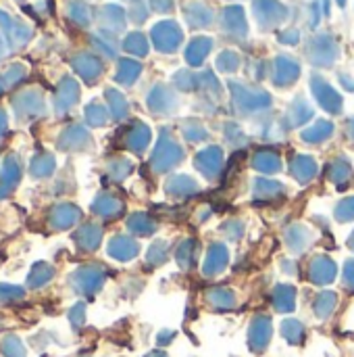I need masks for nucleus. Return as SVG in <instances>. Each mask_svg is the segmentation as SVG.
Wrapping results in <instances>:
<instances>
[{
	"mask_svg": "<svg viewBox=\"0 0 354 357\" xmlns=\"http://www.w3.org/2000/svg\"><path fill=\"white\" fill-rule=\"evenodd\" d=\"M100 215H113V213H117V211H121V203L117 201V199H108V197H104V199H98V203H96V207H94Z\"/></svg>",
	"mask_w": 354,
	"mask_h": 357,
	"instance_id": "obj_13",
	"label": "nucleus"
},
{
	"mask_svg": "<svg viewBox=\"0 0 354 357\" xmlns=\"http://www.w3.org/2000/svg\"><path fill=\"white\" fill-rule=\"evenodd\" d=\"M196 163H198L200 172H204L209 178H213L221 169V155L217 153V149H209L207 153L196 157Z\"/></svg>",
	"mask_w": 354,
	"mask_h": 357,
	"instance_id": "obj_4",
	"label": "nucleus"
},
{
	"mask_svg": "<svg viewBox=\"0 0 354 357\" xmlns=\"http://www.w3.org/2000/svg\"><path fill=\"white\" fill-rule=\"evenodd\" d=\"M102 280V274L98 270H83L79 272V282L83 284V291H96Z\"/></svg>",
	"mask_w": 354,
	"mask_h": 357,
	"instance_id": "obj_11",
	"label": "nucleus"
},
{
	"mask_svg": "<svg viewBox=\"0 0 354 357\" xmlns=\"http://www.w3.org/2000/svg\"><path fill=\"white\" fill-rule=\"evenodd\" d=\"M294 174L296 178L303 182V180H309L313 174H315V163L309 159V157H298L296 163H294Z\"/></svg>",
	"mask_w": 354,
	"mask_h": 357,
	"instance_id": "obj_10",
	"label": "nucleus"
},
{
	"mask_svg": "<svg viewBox=\"0 0 354 357\" xmlns=\"http://www.w3.org/2000/svg\"><path fill=\"white\" fill-rule=\"evenodd\" d=\"M336 276V266L328 257H319L311 266V280L315 284H330Z\"/></svg>",
	"mask_w": 354,
	"mask_h": 357,
	"instance_id": "obj_2",
	"label": "nucleus"
},
{
	"mask_svg": "<svg viewBox=\"0 0 354 357\" xmlns=\"http://www.w3.org/2000/svg\"><path fill=\"white\" fill-rule=\"evenodd\" d=\"M209 301L217 310H232L236 305V297L227 289H213V291H209Z\"/></svg>",
	"mask_w": 354,
	"mask_h": 357,
	"instance_id": "obj_8",
	"label": "nucleus"
},
{
	"mask_svg": "<svg viewBox=\"0 0 354 357\" xmlns=\"http://www.w3.org/2000/svg\"><path fill=\"white\" fill-rule=\"evenodd\" d=\"M255 165H257V169H263V172H277L280 169V157H275V155H259L255 159Z\"/></svg>",
	"mask_w": 354,
	"mask_h": 357,
	"instance_id": "obj_14",
	"label": "nucleus"
},
{
	"mask_svg": "<svg viewBox=\"0 0 354 357\" xmlns=\"http://www.w3.org/2000/svg\"><path fill=\"white\" fill-rule=\"evenodd\" d=\"M148 357H167V356H165V354H159V351H156V354H152V356H148Z\"/></svg>",
	"mask_w": 354,
	"mask_h": 357,
	"instance_id": "obj_17",
	"label": "nucleus"
},
{
	"mask_svg": "<svg viewBox=\"0 0 354 357\" xmlns=\"http://www.w3.org/2000/svg\"><path fill=\"white\" fill-rule=\"evenodd\" d=\"M282 333H284V339L292 345H298L305 339V326L296 320H286L282 324Z\"/></svg>",
	"mask_w": 354,
	"mask_h": 357,
	"instance_id": "obj_9",
	"label": "nucleus"
},
{
	"mask_svg": "<svg viewBox=\"0 0 354 357\" xmlns=\"http://www.w3.org/2000/svg\"><path fill=\"white\" fill-rule=\"evenodd\" d=\"M344 280H346V287L354 291V261H351L348 266H346V276H344Z\"/></svg>",
	"mask_w": 354,
	"mask_h": 357,
	"instance_id": "obj_16",
	"label": "nucleus"
},
{
	"mask_svg": "<svg viewBox=\"0 0 354 357\" xmlns=\"http://www.w3.org/2000/svg\"><path fill=\"white\" fill-rule=\"evenodd\" d=\"M294 301H296V291L290 284H282V287L275 289V293H273V305H275V310L288 314V312L294 310V305H296Z\"/></svg>",
	"mask_w": 354,
	"mask_h": 357,
	"instance_id": "obj_3",
	"label": "nucleus"
},
{
	"mask_svg": "<svg viewBox=\"0 0 354 357\" xmlns=\"http://www.w3.org/2000/svg\"><path fill=\"white\" fill-rule=\"evenodd\" d=\"M225 264H227V251H225L223 247L215 245V247L209 251V257H207V261H204V274L213 276V274L221 272V270L225 268Z\"/></svg>",
	"mask_w": 354,
	"mask_h": 357,
	"instance_id": "obj_6",
	"label": "nucleus"
},
{
	"mask_svg": "<svg viewBox=\"0 0 354 357\" xmlns=\"http://www.w3.org/2000/svg\"><path fill=\"white\" fill-rule=\"evenodd\" d=\"M271 341V320L267 316H257L250 324V349L261 354Z\"/></svg>",
	"mask_w": 354,
	"mask_h": 357,
	"instance_id": "obj_1",
	"label": "nucleus"
},
{
	"mask_svg": "<svg viewBox=\"0 0 354 357\" xmlns=\"http://www.w3.org/2000/svg\"><path fill=\"white\" fill-rule=\"evenodd\" d=\"M108 251H111V255L117 257V259H131V257L138 253V245H136L131 238H127V236H117V238L111 243Z\"/></svg>",
	"mask_w": 354,
	"mask_h": 357,
	"instance_id": "obj_5",
	"label": "nucleus"
},
{
	"mask_svg": "<svg viewBox=\"0 0 354 357\" xmlns=\"http://www.w3.org/2000/svg\"><path fill=\"white\" fill-rule=\"evenodd\" d=\"M348 245H351V247H353V249H354V234H353V236H351V241H348Z\"/></svg>",
	"mask_w": 354,
	"mask_h": 357,
	"instance_id": "obj_18",
	"label": "nucleus"
},
{
	"mask_svg": "<svg viewBox=\"0 0 354 357\" xmlns=\"http://www.w3.org/2000/svg\"><path fill=\"white\" fill-rule=\"evenodd\" d=\"M336 305H338L336 293H321L317 297V301H315V314H317V318H321V320L330 318L332 312L336 310Z\"/></svg>",
	"mask_w": 354,
	"mask_h": 357,
	"instance_id": "obj_7",
	"label": "nucleus"
},
{
	"mask_svg": "<svg viewBox=\"0 0 354 357\" xmlns=\"http://www.w3.org/2000/svg\"><path fill=\"white\" fill-rule=\"evenodd\" d=\"M134 218H136V220L129 222V228H131L134 232H138V234H142V236L154 232V222H152V220H148L146 215H134Z\"/></svg>",
	"mask_w": 354,
	"mask_h": 357,
	"instance_id": "obj_12",
	"label": "nucleus"
},
{
	"mask_svg": "<svg viewBox=\"0 0 354 357\" xmlns=\"http://www.w3.org/2000/svg\"><path fill=\"white\" fill-rule=\"evenodd\" d=\"M338 215H340L342 222L354 220V199H346V203H342V205L338 207Z\"/></svg>",
	"mask_w": 354,
	"mask_h": 357,
	"instance_id": "obj_15",
	"label": "nucleus"
}]
</instances>
